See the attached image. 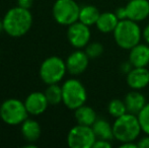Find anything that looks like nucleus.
I'll return each mask as SVG.
<instances>
[{
  "label": "nucleus",
  "instance_id": "nucleus-1",
  "mask_svg": "<svg viewBox=\"0 0 149 148\" xmlns=\"http://www.w3.org/2000/svg\"><path fill=\"white\" fill-rule=\"evenodd\" d=\"M4 32L12 38L22 37L31 30L33 24V15L29 9L22 7H13L9 9L3 17Z\"/></svg>",
  "mask_w": 149,
  "mask_h": 148
},
{
  "label": "nucleus",
  "instance_id": "nucleus-2",
  "mask_svg": "<svg viewBox=\"0 0 149 148\" xmlns=\"http://www.w3.org/2000/svg\"><path fill=\"white\" fill-rule=\"evenodd\" d=\"M113 132L114 138L121 143L137 141L142 132L137 115L126 113L123 116L116 118L113 123Z\"/></svg>",
  "mask_w": 149,
  "mask_h": 148
},
{
  "label": "nucleus",
  "instance_id": "nucleus-3",
  "mask_svg": "<svg viewBox=\"0 0 149 148\" xmlns=\"http://www.w3.org/2000/svg\"><path fill=\"white\" fill-rule=\"evenodd\" d=\"M113 35L116 44L124 50H131L142 39V31L138 22L128 18L120 20Z\"/></svg>",
  "mask_w": 149,
  "mask_h": 148
},
{
  "label": "nucleus",
  "instance_id": "nucleus-4",
  "mask_svg": "<svg viewBox=\"0 0 149 148\" xmlns=\"http://www.w3.org/2000/svg\"><path fill=\"white\" fill-rule=\"evenodd\" d=\"M62 101L69 110H76L85 105L87 92L84 85L76 78H70L62 85Z\"/></svg>",
  "mask_w": 149,
  "mask_h": 148
},
{
  "label": "nucleus",
  "instance_id": "nucleus-5",
  "mask_svg": "<svg viewBox=\"0 0 149 148\" xmlns=\"http://www.w3.org/2000/svg\"><path fill=\"white\" fill-rule=\"evenodd\" d=\"M66 72V62L58 56H52L45 59L40 67V77L47 85L60 82Z\"/></svg>",
  "mask_w": 149,
  "mask_h": 148
},
{
  "label": "nucleus",
  "instance_id": "nucleus-6",
  "mask_svg": "<svg viewBox=\"0 0 149 148\" xmlns=\"http://www.w3.org/2000/svg\"><path fill=\"white\" fill-rule=\"evenodd\" d=\"M1 117L4 123L9 126L22 124L28 119V110L24 103L17 99H8L0 106Z\"/></svg>",
  "mask_w": 149,
  "mask_h": 148
},
{
  "label": "nucleus",
  "instance_id": "nucleus-7",
  "mask_svg": "<svg viewBox=\"0 0 149 148\" xmlns=\"http://www.w3.org/2000/svg\"><path fill=\"white\" fill-rule=\"evenodd\" d=\"M52 11L58 24L69 26L78 22L80 7L75 0H56Z\"/></svg>",
  "mask_w": 149,
  "mask_h": 148
},
{
  "label": "nucleus",
  "instance_id": "nucleus-8",
  "mask_svg": "<svg viewBox=\"0 0 149 148\" xmlns=\"http://www.w3.org/2000/svg\"><path fill=\"white\" fill-rule=\"evenodd\" d=\"M96 136L91 126L77 124L67 135V144L70 148H92Z\"/></svg>",
  "mask_w": 149,
  "mask_h": 148
},
{
  "label": "nucleus",
  "instance_id": "nucleus-9",
  "mask_svg": "<svg viewBox=\"0 0 149 148\" xmlns=\"http://www.w3.org/2000/svg\"><path fill=\"white\" fill-rule=\"evenodd\" d=\"M90 38H91V32L89 26L79 20L68 26L67 39L72 47L76 49L85 48L90 42Z\"/></svg>",
  "mask_w": 149,
  "mask_h": 148
},
{
  "label": "nucleus",
  "instance_id": "nucleus-10",
  "mask_svg": "<svg viewBox=\"0 0 149 148\" xmlns=\"http://www.w3.org/2000/svg\"><path fill=\"white\" fill-rule=\"evenodd\" d=\"M67 72L71 75H80L87 69L89 64V57L85 51L78 49L68 56L66 61Z\"/></svg>",
  "mask_w": 149,
  "mask_h": 148
},
{
  "label": "nucleus",
  "instance_id": "nucleus-11",
  "mask_svg": "<svg viewBox=\"0 0 149 148\" xmlns=\"http://www.w3.org/2000/svg\"><path fill=\"white\" fill-rule=\"evenodd\" d=\"M127 18L140 22L149 16V0H129L125 5Z\"/></svg>",
  "mask_w": 149,
  "mask_h": 148
},
{
  "label": "nucleus",
  "instance_id": "nucleus-12",
  "mask_svg": "<svg viewBox=\"0 0 149 148\" xmlns=\"http://www.w3.org/2000/svg\"><path fill=\"white\" fill-rule=\"evenodd\" d=\"M126 82L131 89L145 88L149 85V70L146 67H133L126 75Z\"/></svg>",
  "mask_w": 149,
  "mask_h": 148
},
{
  "label": "nucleus",
  "instance_id": "nucleus-13",
  "mask_svg": "<svg viewBox=\"0 0 149 148\" xmlns=\"http://www.w3.org/2000/svg\"><path fill=\"white\" fill-rule=\"evenodd\" d=\"M24 105H26L29 114L39 116L46 112L49 106V101L46 97L45 92L35 91L28 95V97L24 101Z\"/></svg>",
  "mask_w": 149,
  "mask_h": 148
},
{
  "label": "nucleus",
  "instance_id": "nucleus-14",
  "mask_svg": "<svg viewBox=\"0 0 149 148\" xmlns=\"http://www.w3.org/2000/svg\"><path fill=\"white\" fill-rule=\"evenodd\" d=\"M128 61L133 67H147L149 65V45L139 43L129 50Z\"/></svg>",
  "mask_w": 149,
  "mask_h": 148
},
{
  "label": "nucleus",
  "instance_id": "nucleus-15",
  "mask_svg": "<svg viewBox=\"0 0 149 148\" xmlns=\"http://www.w3.org/2000/svg\"><path fill=\"white\" fill-rule=\"evenodd\" d=\"M124 101H125L128 113H131L134 115L139 114V112L147 104L146 97H144L143 93H141L139 90H135V89H132L125 95Z\"/></svg>",
  "mask_w": 149,
  "mask_h": 148
},
{
  "label": "nucleus",
  "instance_id": "nucleus-16",
  "mask_svg": "<svg viewBox=\"0 0 149 148\" xmlns=\"http://www.w3.org/2000/svg\"><path fill=\"white\" fill-rule=\"evenodd\" d=\"M119 22L120 19L117 17L115 12H102L96 22L95 26L102 34H110V33H114Z\"/></svg>",
  "mask_w": 149,
  "mask_h": 148
},
{
  "label": "nucleus",
  "instance_id": "nucleus-17",
  "mask_svg": "<svg viewBox=\"0 0 149 148\" xmlns=\"http://www.w3.org/2000/svg\"><path fill=\"white\" fill-rule=\"evenodd\" d=\"M22 135L28 142H36L41 137V126L36 120L26 119L22 124Z\"/></svg>",
  "mask_w": 149,
  "mask_h": 148
},
{
  "label": "nucleus",
  "instance_id": "nucleus-18",
  "mask_svg": "<svg viewBox=\"0 0 149 148\" xmlns=\"http://www.w3.org/2000/svg\"><path fill=\"white\" fill-rule=\"evenodd\" d=\"M91 127L96 136V139H104V140L110 141L115 139L114 132H113V124H111L106 119H96V121Z\"/></svg>",
  "mask_w": 149,
  "mask_h": 148
},
{
  "label": "nucleus",
  "instance_id": "nucleus-19",
  "mask_svg": "<svg viewBox=\"0 0 149 148\" xmlns=\"http://www.w3.org/2000/svg\"><path fill=\"white\" fill-rule=\"evenodd\" d=\"M74 117L77 124L84 125V126H92L97 119L95 111L91 107L85 105L74 110Z\"/></svg>",
  "mask_w": 149,
  "mask_h": 148
},
{
  "label": "nucleus",
  "instance_id": "nucleus-20",
  "mask_svg": "<svg viewBox=\"0 0 149 148\" xmlns=\"http://www.w3.org/2000/svg\"><path fill=\"white\" fill-rule=\"evenodd\" d=\"M100 15V12L97 7L93 5H84L80 7V12H79V22L86 24L88 26H95L98 17Z\"/></svg>",
  "mask_w": 149,
  "mask_h": 148
},
{
  "label": "nucleus",
  "instance_id": "nucleus-21",
  "mask_svg": "<svg viewBox=\"0 0 149 148\" xmlns=\"http://www.w3.org/2000/svg\"><path fill=\"white\" fill-rule=\"evenodd\" d=\"M45 94L47 97L49 105H58L62 101V86L55 84H49L45 90Z\"/></svg>",
  "mask_w": 149,
  "mask_h": 148
},
{
  "label": "nucleus",
  "instance_id": "nucleus-22",
  "mask_svg": "<svg viewBox=\"0 0 149 148\" xmlns=\"http://www.w3.org/2000/svg\"><path fill=\"white\" fill-rule=\"evenodd\" d=\"M108 113L110 114V116H112L115 119L123 116L124 114L128 113L125 101L120 99H112L108 105Z\"/></svg>",
  "mask_w": 149,
  "mask_h": 148
},
{
  "label": "nucleus",
  "instance_id": "nucleus-23",
  "mask_svg": "<svg viewBox=\"0 0 149 148\" xmlns=\"http://www.w3.org/2000/svg\"><path fill=\"white\" fill-rule=\"evenodd\" d=\"M85 53L89 57V59H96L104 53V46L100 42H91L85 47Z\"/></svg>",
  "mask_w": 149,
  "mask_h": 148
},
{
  "label": "nucleus",
  "instance_id": "nucleus-24",
  "mask_svg": "<svg viewBox=\"0 0 149 148\" xmlns=\"http://www.w3.org/2000/svg\"><path fill=\"white\" fill-rule=\"evenodd\" d=\"M137 117L142 132L149 135V103L146 104L145 107L139 112Z\"/></svg>",
  "mask_w": 149,
  "mask_h": 148
},
{
  "label": "nucleus",
  "instance_id": "nucleus-25",
  "mask_svg": "<svg viewBox=\"0 0 149 148\" xmlns=\"http://www.w3.org/2000/svg\"><path fill=\"white\" fill-rule=\"evenodd\" d=\"M112 142L110 140H104V139H96L92 148H111Z\"/></svg>",
  "mask_w": 149,
  "mask_h": 148
},
{
  "label": "nucleus",
  "instance_id": "nucleus-26",
  "mask_svg": "<svg viewBox=\"0 0 149 148\" xmlns=\"http://www.w3.org/2000/svg\"><path fill=\"white\" fill-rule=\"evenodd\" d=\"M138 148H149V135L142 137V138H138L137 140Z\"/></svg>",
  "mask_w": 149,
  "mask_h": 148
},
{
  "label": "nucleus",
  "instance_id": "nucleus-27",
  "mask_svg": "<svg viewBox=\"0 0 149 148\" xmlns=\"http://www.w3.org/2000/svg\"><path fill=\"white\" fill-rule=\"evenodd\" d=\"M116 13L117 17L119 18L120 20H123V19H126L127 18V13H126V8L125 6H122V7H118L115 11Z\"/></svg>",
  "mask_w": 149,
  "mask_h": 148
},
{
  "label": "nucleus",
  "instance_id": "nucleus-28",
  "mask_svg": "<svg viewBox=\"0 0 149 148\" xmlns=\"http://www.w3.org/2000/svg\"><path fill=\"white\" fill-rule=\"evenodd\" d=\"M33 5V0H17V6L26 9H30Z\"/></svg>",
  "mask_w": 149,
  "mask_h": 148
},
{
  "label": "nucleus",
  "instance_id": "nucleus-29",
  "mask_svg": "<svg viewBox=\"0 0 149 148\" xmlns=\"http://www.w3.org/2000/svg\"><path fill=\"white\" fill-rule=\"evenodd\" d=\"M132 68H133V66H132V64L130 63L129 61H128V62H124V63L121 65V71H122V73L127 75L130 71H131Z\"/></svg>",
  "mask_w": 149,
  "mask_h": 148
},
{
  "label": "nucleus",
  "instance_id": "nucleus-30",
  "mask_svg": "<svg viewBox=\"0 0 149 148\" xmlns=\"http://www.w3.org/2000/svg\"><path fill=\"white\" fill-rule=\"evenodd\" d=\"M120 147L121 148H138V144H137V141H129V142L121 143Z\"/></svg>",
  "mask_w": 149,
  "mask_h": 148
},
{
  "label": "nucleus",
  "instance_id": "nucleus-31",
  "mask_svg": "<svg viewBox=\"0 0 149 148\" xmlns=\"http://www.w3.org/2000/svg\"><path fill=\"white\" fill-rule=\"evenodd\" d=\"M142 38H143V40L145 41V43L149 45V24L144 28V30L142 31Z\"/></svg>",
  "mask_w": 149,
  "mask_h": 148
},
{
  "label": "nucleus",
  "instance_id": "nucleus-32",
  "mask_svg": "<svg viewBox=\"0 0 149 148\" xmlns=\"http://www.w3.org/2000/svg\"><path fill=\"white\" fill-rule=\"evenodd\" d=\"M33 142H29V144H26L24 147H28V148H36L37 147V145L36 144H33Z\"/></svg>",
  "mask_w": 149,
  "mask_h": 148
},
{
  "label": "nucleus",
  "instance_id": "nucleus-33",
  "mask_svg": "<svg viewBox=\"0 0 149 148\" xmlns=\"http://www.w3.org/2000/svg\"><path fill=\"white\" fill-rule=\"evenodd\" d=\"M4 31V26H3V20H0V34Z\"/></svg>",
  "mask_w": 149,
  "mask_h": 148
},
{
  "label": "nucleus",
  "instance_id": "nucleus-34",
  "mask_svg": "<svg viewBox=\"0 0 149 148\" xmlns=\"http://www.w3.org/2000/svg\"><path fill=\"white\" fill-rule=\"evenodd\" d=\"M0 117H1V110H0Z\"/></svg>",
  "mask_w": 149,
  "mask_h": 148
},
{
  "label": "nucleus",
  "instance_id": "nucleus-35",
  "mask_svg": "<svg viewBox=\"0 0 149 148\" xmlns=\"http://www.w3.org/2000/svg\"><path fill=\"white\" fill-rule=\"evenodd\" d=\"M0 55H1V50H0Z\"/></svg>",
  "mask_w": 149,
  "mask_h": 148
},
{
  "label": "nucleus",
  "instance_id": "nucleus-36",
  "mask_svg": "<svg viewBox=\"0 0 149 148\" xmlns=\"http://www.w3.org/2000/svg\"><path fill=\"white\" fill-rule=\"evenodd\" d=\"M127 1H129V0H127Z\"/></svg>",
  "mask_w": 149,
  "mask_h": 148
}]
</instances>
